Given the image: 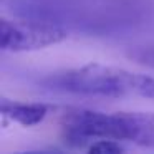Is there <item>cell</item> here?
<instances>
[{"label": "cell", "mask_w": 154, "mask_h": 154, "mask_svg": "<svg viewBox=\"0 0 154 154\" xmlns=\"http://www.w3.org/2000/svg\"><path fill=\"white\" fill-rule=\"evenodd\" d=\"M86 154H124V147L119 144V141L100 139L88 146Z\"/></svg>", "instance_id": "cell-5"}, {"label": "cell", "mask_w": 154, "mask_h": 154, "mask_svg": "<svg viewBox=\"0 0 154 154\" xmlns=\"http://www.w3.org/2000/svg\"><path fill=\"white\" fill-rule=\"evenodd\" d=\"M14 154H66V152L58 149H30V151H20V152H14Z\"/></svg>", "instance_id": "cell-7"}, {"label": "cell", "mask_w": 154, "mask_h": 154, "mask_svg": "<svg viewBox=\"0 0 154 154\" xmlns=\"http://www.w3.org/2000/svg\"><path fill=\"white\" fill-rule=\"evenodd\" d=\"M124 118V141L154 147V114L151 113H128Z\"/></svg>", "instance_id": "cell-3"}, {"label": "cell", "mask_w": 154, "mask_h": 154, "mask_svg": "<svg viewBox=\"0 0 154 154\" xmlns=\"http://www.w3.org/2000/svg\"><path fill=\"white\" fill-rule=\"evenodd\" d=\"M129 57L133 58L136 63L144 65V66L154 68V47L149 48H136L129 53Z\"/></svg>", "instance_id": "cell-6"}, {"label": "cell", "mask_w": 154, "mask_h": 154, "mask_svg": "<svg viewBox=\"0 0 154 154\" xmlns=\"http://www.w3.org/2000/svg\"><path fill=\"white\" fill-rule=\"evenodd\" d=\"M50 90L83 96L103 98H146L154 100V78L108 65H85L43 80Z\"/></svg>", "instance_id": "cell-1"}, {"label": "cell", "mask_w": 154, "mask_h": 154, "mask_svg": "<svg viewBox=\"0 0 154 154\" xmlns=\"http://www.w3.org/2000/svg\"><path fill=\"white\" fill-rule=\"evenodd\" d=\"M68 33L63 28L50 23L23 20H7L0 22V48L4 51H35L43 50L51 45L63 42Z\"/></svg>", "instance_id": "cell-2"}, {"label": "cell", "mask_w": 154, "mask_h": 154, "mask_svg": "<svg viewBox=\"0 0 154 154\" xmlns=\"http://www.w3.org/2000/svg\"><path fill=\"white\" fill-rule=\"evenodd\" d=\"M0 108H2V114L5 118L27 128L42 123L48 114V109H50L43 103H22V101L5 100V98L2 100Z\"/></svg>", "instance_id": "cell-4"}]
</instances>
